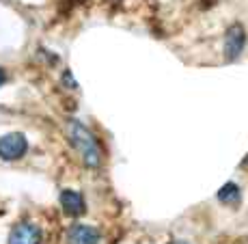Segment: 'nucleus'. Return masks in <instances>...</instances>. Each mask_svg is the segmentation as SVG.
Wrapping results in <instances>:
<instances>
[{"instance_id":"3","label":"nucleus","mask_w":248,"mask_h":244,"mask_svg":"<svg viewBox=\"0 0 248 244\" xmlns=\"http://www.w3.org/2000/svg\"><path fill=\"white\" fill-rule=\"evenodd\" d=\"M244 46H246V31L242 24H231L225 33V59L229 63H233L235 59H240V54L244 52Z\"/></svg>"},{"instance_id":"2","label":"nucleus","mask_w":248,"mask_h":244,"mask_svg":"<svg viewBox=\"0 0 248 244\" xmlns=\"http://www.w3.org/2000/svg\"><path fill=\"white\" fill-rule=\"evenodd\" d=\"M28 151V141L22 132H9L0 136V158L7 162L20 160Z\"/></svg>"},{"instance_id":"5","label":"nucleus","mask_w":248,"mask_h":244,"mask_svg":"<svg viewBox=\"0 0 248 244\" xmlns=\"http://www.w3.org/2000/svg\"><path fill=\"white\" fill-rule=\"evenodd\" d=\"M41 240H44V233L32 223L16 225L11 236H9V244H41Z\"/></svg>"},{"instance_id":"4","label":"nucleus","mask_w":248,"mask_h":244,"mask_svg":"<svg viewBox=\"0 0 248 244\" xmlns=\"http://www.w3.org/2000/svg\"><path fill=\"white\" fill-rule=\"evenodd\" d=\"M67 244H99L102 242V231L93 225H71L65 236Z\"/></svg>"},{"instance_id":"10","label":"nucleus","mask_w":248,"mask_h":244,"mask_svg":"<svg viewBox=\"0 0 248 244\" xmlns=\"http://www.w3.org/2000/svg\"><path fill=\"white\" fill-rule=\"evenodd\" d=\"M179 244H186V242H179Z\"/></svg>"},{"instance_id":"9","label":"nucleus","mask_w":248,"mask_h":244,"mask_svg":"<svg viewBox=\"0 0 248 244\" xmlns=\"http://www.w3.org/2000/svg\"><path fill=\"white\" fill-rule=\"evenodd\" d=\"M4 82H7V74H4V69L0 67V87H2Z\"/></svg>"},{"instance_id":"1","label":"nucleus","mask_w":248,"mask_h":244,"mask_svg":"<svg viewBox=\"0 0 248 244\" xmlns=\"http://www.w3.org/2000/svg\"><path fill=\"white\" fill-rule=\"evenodd\" d=\"M67 132H69L71 145L78 149L84 166H89V169H99V166H102V149H99V145H97L95 134L91 132L82 121H78V119H71L67 123Z\"/></svg>"},{"instance_id":"7","label":"nucleus","mask_w":248,"mask_h":244,"mask_svg":"<svg viewBox=\"0 0 248 244\" xmlns=\"http://www.w3.org/2000/svg\"><path fill=\"white\" fill-rule=\"evenodd\" d=\"M216 199L220 201V203H227V205H235V203H240V201H242L240 186H237L235 181H227V184L216 193Z\"/></svg>"},{"instance_id":"8","label":"nucleus","mask_w":248,"mask_h":244,"mask_svg":"<svg viewBox=\"0 0 248 244\" xmlns=\"http://www.w3.org/2000/svg\"><path fill=\"white\" fill-rule=\"evenodd\" d=\"M63 82L67 84L69 89H76V80L71 78V71H65V74H63Z\"/></svg>"},{"instance_id":"6","label":"nucleus","mask_w":248,"mask_h":244,"mask_svg":"<svg viewBox=\"0 0 248 244\" xmlns=\"http://www.w3.org/2000/svg\"><path fill=\"white\" fill-rule=\"evenodd\" d=\"M59 201H61V208H63L65 214H69V216H82V214L87 212V201H84V197L78 190H71V188L61 190Z\"/></svg>"}]
</instances>
